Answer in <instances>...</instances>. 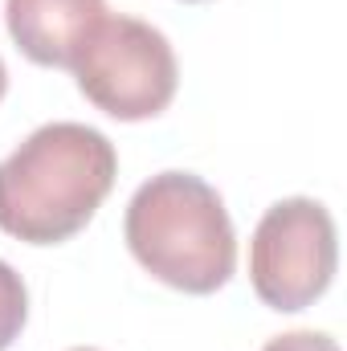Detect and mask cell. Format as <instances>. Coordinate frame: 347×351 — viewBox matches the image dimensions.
<instances>
[{
    "mask_svg": "<svg viewBox=\"0 0 347 351\" xmlns=\"http://www.w3.org/2000/svg\"><path fill=\"white\" fill-rule=\"evenodd\" d=\"M74 351H98V348H74Z\"/></svg>",
    "mask_w": 347,
    "mask_h": 351,
    "instance_id": "obj_9",
    "label": "cell"
},
{
    "mask_svg": "<svg viewBox=\"0 0 347 351\" xmlns=\"http://www.w3.org/2000/svg\"><path fill=\"white\" fill-rule=\"evenodd\" d=\"M102 16L106 0H4L12 41L37 66L70 70Z\"/></svg>",
    "mask_w": 347,
    "mask_h": 351,
    "instance_id": "obj_5",
    "label": "cell"
},
{
    "mask_svg": "<svg viewBox=\"0 0 347 351\" xmlns=\"http://www.w3.org/2000/svg\"><path fill=\"white\" fill-rule=\"evenodd\" d=\"M261 351H339V343L323 331H290V335L270 339Z\"/></svg>",
    "mask_w": 347,
    "mask_h": 351,
    "instance_id": "obj_7",
    "label": "cell"
},
{
    "mask_svg": "<svg viewBox=\"0 0 347 351\" xmlns=\"http://www.w3.org/2000/svg\"><path fill=\"white\" fill-rule=\"evenodd\" d=\"M123 233L135 262L172 290L213 294L233 278V221L221 192L192 172H160L139 184Z\"/></svg>",
    "mask_w": 347,
    "mask_h": 351,
    "instance_id": "obj_2",
    "label": "cell"
},
{
    "mask_svg": "<svg viewBox=\"0 0 347 351\" xmlns=\"http://www.w3.org/2000/svg\"><path fill=\"white\" fill-rule=\"evenodd\" d=\"M115 143L86 123H45L0 160V233L29 245L70 241L110 196Z\"/></svg>",
    "mask_w": 347,
    "mask_h": 351,
    "instance_id": "obj_1",
    "label": "cell"
},
{
    "mask_svg": "<svg viewBox=\"0 0 347 351\" xmlns=\"http://www.w3.org/2000/svg\"><path fill=\"white\" fill-rule=\"evenodd\" d=\"M188 4H196V0H188Z\"/></svg>",
    "mask_w": 347,
    "mask_h": 351,
    "instance_id": "obj_10",
    "label": "cell"
},
{
    "mask_svg": "<svg viewBox=\"0 0 347 351\" xmlns=\"http://www.w3.org/2000/svg\"><path fill=\"white\" fill-rule=\"evenodd\" d=\"M25 319H29V290H25V282L12 265L0 262V351L12 348Z\"/></svg>",
    "mask_w": 347,
    "mask_h": 351,
    "instance_id": "obj_6",
    "label": "cell"
},
{
    "mask_svg": "<svg viewBox=\"0 0 347 351\" xmlns=\"http://www.w3.org/2000/svg\"><path fill=\"white\" fill-rule=\"evenodd\" d=\"M4 90H8V70H4V62H0V98H4Z\"/></svg>",
    "mask_w": 347,
    "mask_h": 351,
    "instance_id": "obj_8",
    "label": "cell"
},
{
    "mask_svg": "<svg viewBox=\"0 0 347 351\" xmlns=\"http://www.w3.org/2000/svg\"><path fill=\"white\" fill-rule=\"evenodd\" d=\"M70 70L78 90L119 123L156 119L160 110H168L180 86V66L168 37L156 25L123 12H106L98 21Z\"/></svg>",
    "mask_w": 347,
    "mask_h": 351,
    "instance_id": "obj_3",
    "label": "cell"
},
{
    "mask_svg": "<svg viewBox=\"0 0 347 351\" xmlns=\"http://www.w3.org/2000/svg\"><path fill=\"white\" fill-rule=\"evenodd\" d=\"M335 262V221L311 196L270 204L250 241V282L270 311H307L327 294Z\"/></svg>",
    "mask_w": 347,
    "mask_h": 351,
    "instance_id": "obj_4",
    "label": "cell"
}]
</instances>
